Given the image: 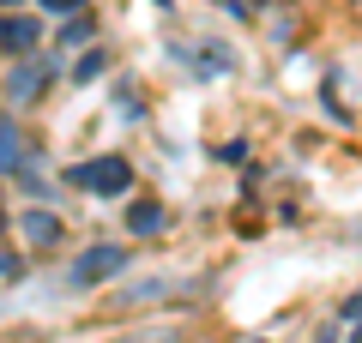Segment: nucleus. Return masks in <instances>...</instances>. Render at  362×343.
Listing matches in <instances>:
<instances>
[{"mask_svg":"<svg viewBox=\"0 0 362 343\" xmlns=\"http://www.w3.org/2000/svg\"><path fill=\"white\" fill-rule=\"evenodd\" d=\"M127 271V247L121 241H90L85 253H73V265H66V289H97V283L121 277Z\"/></svg>","mask_w":362,"mask_h":343,"instance_id":"2","label":"nucleus"},{"mask_svg":"<svg viewBox=\"0 0 362 343\" xmlns=\"http://www.w3.org/2000/svg\"><path fill=\"white\" fill-rule=\"evenodd\" d=\"M350 343H362V325H356V337H350Z\"/></svg>","mask_w":362,"mask_h":343,"instance_id":"14","label":"nucleus"},{"mask_svg":"<svg viewBox=\"0 0 362 343\" xmlns=\"http://www.w3.org/2000/svg\"><path fill=\"white\" fill-rule=\"evenodd\" d=\"M54 78V61H42V54H30V61H13V73H6V102H37V90Z\"/></svg>","mask_w":362,"mask_h":343,"instance_id":"4","label":"nucleus"},{"mask_svg":"<svg viewBox=\"0 0 362 343\" xmlns=\"http://www.w3.org/2000/svg\"><path fill=\"white\" fill-rule=\"evenodd\" d=\"M103 66H109V54H103V49H90V54H85V61H78V66H73V85H90V78L103 73Z\"/></svg>","mask_w":362,"mask_h":343,"instance_id":"8","label":"nucleus"},{"mask_svg":"<svg viewBox=\"0 0 362 343\" xmlns=\"http://www.w3.org/2000/svg\"><path fill=\"white\" fill-rule=\"evenodd\" d=\"M90 37H97V18H90V13H73V18H61V49H85Z\"/></svg>","mask_w":362,"mask_h":343,"instance_id":"7","label":"nucleus"},{"mask_svg":"<svg viewBox=\"0 0 362 343\" xmlns=\"http://www.w3.org/2000/svg\"><path fill=\"white\" fill-rule=\"evenodd\" d=\"M344 319H350V325H362V295H350V301H344Z\"/></svg>","mask_w":362,"mask_h":343,"instance_id":"12","label":"nucleus"},{"mask_svg":"<svg viewBox=\"0 0 362 343\" xmlns=\"http://www.w3.org/2000/svg\"><path fill=\"white\" fill-rule=\"evenodd\" d=\"M42 13H54V18H73V13H85L90 0H37Z\"/></svg>","mask_w":362,"mask_h":343,"instance_id":"9","label":"nucleus"},{"mask_svg":"<svg viewBox=\"0 0 362 343\" xmlns=\"http://www.w3.org/2000/svg\"><path fill=\"white\" fill-rule=\"evenodd\" d=\"M115 343H175V331H139V337H115Z\"/></svg>","mask_w":362,"mask_h":343,"instance_id":"11","label":"nucleus"},{"mask_svg":"<svg viewBox=\"0 0 362 343\" xmlns=\"http://www.w3.org/2000/svg\"><path fill=\"white\" fill-rule=\"evenodd\" d=\"M218 163H247V139H230V145H218Z\"/></svg>","mask_w":362,"mask_h":343,"instance_id":"10","label":"nucleus"},{"mask_svg":"<svg viewBox=\"0 0 362 343\" xmlns=\"http://www.w3.org/2000/svg\"><path fill=\"white\" fill-rule=\"evenodd\" d=\"M314 343H338V337H332V331H320V337H314Z\"/></svg>","mask_w":362,"mask_h":343,"instance_id":"13","label":"nucleus"},{"mask_svg":"<svg viewBox=\"0 0 362 343\" xmlns=\"http://www.w3.org/2000/svg\"><path fill=\"white\" fill-rule=\"evenodd\" d=\"M121 229H127L133 241H151V235L169 229V205L151 199V193H139V199H127V211H121Z\"/></svg>","mask_w":362,"mask_h":343,"instance_id":"3","label":"nucleus"},{"mask_svg":"<svg viewBox=\"0 0 362 343\" xmlns=\"http://www.w3.org/2000/svg\"><path fill=\"white\" fill-rule=\"evenodd\" d=\"M37 42H42V30L30 25V18L6 13V61H30V54H37Z\"/></svg>","mask_w":362,"mask_h":343,"instance_id":"6","label":"nucleus"},{"mask_svg":"<svg viewBox=\"0 0 362 343\" xmlns=\"http://www.w3.org/2000/svg\"><path fill=\"white\" fill-rule=\"evenodd\" d=\"M18 235H25L30 247H54L61 241V217L54 211H18Z\"/></svg>","mask_w":362,"mask_h":343,"instance_id":"5","label":"nucleus"},{"mask_svg":"<svg viewBox=\"0 0 362 343\" xmlns=\"http://www.w3.org/2000/svg\"><path fill=\"white\" fill-rule=\"evenodd\" d=\"M61 181L73 193H90V199H121L133 187V163L121 151H103V157H85V163H66Z\"/></svg>","mask_w":362,"mask_h":343,"instance_id":"1","label":"nucleus"}]
</instances>
